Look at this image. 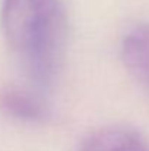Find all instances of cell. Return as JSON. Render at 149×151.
<instances>
[{"label": "cell", "mask_w": 149, "mask_h": 151, "mask_svg": "<svg viewBox=\"0 0 149 151\" xmlns=\"http://www.w3.org/2000/svg\"><path fill=\"white\" fill-rule=\"evenodd\" d=\"M78 151H149V145L135 129L105 126L89 134Z\"/></svg>", "instance_id": "obj_2"}, {"label": "cell", "mask_w": 149, "mask_h": 151, "mask_svg": "<svg viewBox=\"0 0 149 151\" xmlns=\"http://www.w3.org/2000/svg\"><path fill=\"white\" fill-rule=\"evenodd\" d=\"M1 28L31 79L50 87L61 68L67 15L60 0H3Z\"/></svg>", "instance_id": "obj_1"}, {"label": "cell", "mask_w": 149, "mask_h": 151, "mask_svg": "<svg viewBox=\"0 0 149 151\" xmlns=\"http://www.w3.org/2000/svg\"><path fill=\"white\" fill-rule=\"evenodd\" d=\"M0 109L21 120H41L46 116V106L35 94L16 88L7 87L0 91Z\"/></svg>", "instance_id": "obj_4"}, {"label": "cell", "mask_w": 149, "mask_h": 151, "mask_svg": "<svg viewBox=\"0 0 149 151\" xmlns=\"http://www.w3.org/2000/svg\"><path fill=\"white\" fill-rule=\"evenodd\" d=\"M123 60L130 73L149 90V25L135 28L124 38Z\"/></svg>", "instance_id": "obj_3"}]
</instances>
